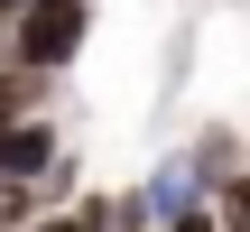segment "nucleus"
I'll list each match as a JSON object with an SVG mask.
<instances>
[{
  "label": "nucleus",
  "instance_id": "nucleus-1",
  "mask_svg": "<svg viewBox=\"0 0 250 232\" xmlns=\"http://www.w3.org/2000/svg\"><path fill=\"white\" fill-rule=\"evenodd\" d=\"M93 9L102 0H28L9 28H0V65H28V74H74V56L93 46Z\"/></svg>",
  "mask_w": 250,
  "mask_h": 232
},
{
  "label": "nucleus",
  "instance_id": "nucleus-2",
  "mask_svg": "<svg viewBox=\"0 0 250 232\" xmlns=\"http://www.w3.org/2000/svg\"><path fill=\"white\" fill-rule=\"evenodd\" d=\"M65 167V130H56V112H37V121H0V186H46Z\"/></svg>",
  "mask_w": 250,
  "mask_h": 232
},
{
  "label": "nucleus",
  "instance_id": "nucleus-3",
  "mask_svg": "<svg viewBox=\"0 0 250 232\" xmlns=\"http://www.w3.org/2000/svg\"><path fill=\"white\" fill-rule=\"evenodd\" d=\"M139 205H148V223L167 232V223H186V214H204V205H213V186H204V167L176 149V158H158V167L139 177Z\"/></svg>",
  "mask_w": 250,
  "mask_h": 232
},
{
  "label": "nucleus",
  "instance_id": "nucleus-4",
  "mask_svg": "<svg viewBox=\"0 0 250 232\" xmlns=\"http://www.w3.org/2000/svg\"><path fill=\"white\" fill-rule=\"evenodd\" d=\"M65 195H74V158H65V167H56L46 186H0V232H28L37 214H56Z\"/></svg>",
  "mask_w": 250,
  "mask_h": 232
},
{
  "label": "nucleus",
  "instance_id": "nucleus-5",
  "mask_svg": "<svg viewBox=\"0 0 250 232\" xmlns=\"http://www.w3.org/2000/svg\"><path fill=\"white\" fill-rule=\"evenodd\" d=\"M37 112H56V74L0 65V121H37Z\"/></svg>",
  "mask_w": 250,
  "mask_h": 232
},
{
  "label": "nucleus",
  "instance_id": "nucleus-6",
  "mask_svg": "<svg viewBox=\"0 0 250 232\" xmlns=\"http://www.w3.org/2000/svg\"><path fill=\"white\" fill-rule=\"evenodd\" d=\"M28 232H111V186L102 195H65L56 214H37Z\"/></svg>",
  "mask_w": 250,
  "mask_h": 232
},
{
  "label": "nucleus",
  "instance_id": "nucleus-7",
  "mask_svg": "<svg viewBox=\"0 0 250 232\" xmlns=\"http://www.w3.org/2000/svg\"><path fill=\"white\" fill-rule=\"evenodd\" d=\"M213 223H223V232H250V167L213 186Z\"/></svg>",
  "mask_w": 250,
  "mask_h": 232
},
{
  "label": "nucleus",
  "instance_id": "nucleus-8",
  "mask_svg": "<svg viewBox=\"0 0 250 232\" xmlns=\"http://www.w3.org/2000/svg\"><path fill=\"white\" fill-rule=\"evenodd\" d=\"M19 9H28V0H0V28H9V19H19Z\"/></svg>",
  "mask_w": 250,
  "mask_h": 232
}]
</instances>
